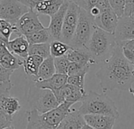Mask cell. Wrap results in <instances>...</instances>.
<instances>
[{
	"label": "cell",
	"mask_w": 134,
	"mask_h": 129,
	"mask_svg": "<svg viewBox=\"0 0 134 129\" xmlns=\"http://www.w3.org/2000/svg\"><path fill=\"white\" fill-rule=\"evenodd\" d=\"M96 76L104 92L130 91L134 83V65L124 56L121 47L116 45L111 54L102 61Z\"/></svg>",
	"instance_id": "obj_1"
},
{
	"label": "cell",
	"mask_w": 134,
	"mask_h": 129,
	"mask_svg": "<svg viewBox=\"0 0 134 129\" xmlns=\"http://www.w3.org/2000/svg\"><path fill=\"white\" fill-rule=\"evenodd\" d=\"M71 47L60 40H53L50 43V55L53 58L64 56Z\"/></svg>",
	"instance_id": "obj_25"
},
{
	"label": "cell",
	"mask_w": 134,
	"mask_h": 129,
	"mask_svg": "<svg viewBox=\"0 0 134 129\" xmlns=\"http://www.w3.org/2000/svg\"><path fill=\"white\" fill-rule=\"evenodd\" d=\"M29 43L24 35H18L15 39L9 40L6 47L8 50L13 54L17 55L21 58H25L28 56Z\"/></svg>",
	"instance_id": "obj_17"
},
{
	"label": "cell",
	"mask_w": 134,
	"mask_h": 129,
	"mask_svg": "<svg viewBox=\"0 0 134 129\" xmlns=\"http://www.w3.org/2000/svg\"><path fill=\"white\" fill-rule=\"evenodd\" d=\"M82 129H94V128H92L91 126H90L89 125L86 124V125L82 128Z\"/></svg>",
	"instance_id": "obj_38"
},
{
	"label": "cell",
	"mask_w": 134,
	"mask_h": 129,
	"mask_svg": "<svg viewBox=\"0 0 134 129\" xmlns=\"http://www.w3.org/2000/svg\"><path fill=\"white\" fill-rule=\"evenodd\" d=\"M0 43H6L7 44V42L1 36V35H0Z\"/></svg>",
	"instance_id": "obj_39"
},
{
	"label": "cell",
	"mask_w": 134,
	"mask_h": 129,
	"mask_svg": "<svg viewBox=\"0 0 134 129\" xmlns=\"http://www.w3.org/2000/svg\"><path fill=\"white\" fill-rule=\"evenodd\" d=\"M130 91V93H131V94L133 95V97H134V89L133 88V87H131V88L130 89V91Z\"/></svg>",
	"instance_id": "obj_41"
},
{
	"label": "cell",
	"mask_w": 134,
	"mask_h": 129,
	"mask_svg": "<svg viewBox=\"0 0 134 129\" xmlns=\"http://www.w3.org/2000/svg\"><path fill=\"white\" fill-rule=\"evenodd\" d=\"M13 72L14 70L5 69L0 64V82L5 83V84L12 83L10 80V77Z\"/></svg>",
	"instance_id": "obj_33"
},
{
	"label": "cell",
	"mask_w": 134,
	"mask_h": 129,
	"mask_svg": "<svg viewBox=\"0 0 134 129\" xmlns=\"http://www.w3.org/2000/svg\"><path fill=\"white\" fill-rule=\"evenodd\" d=\"M3 129H15V128L13 126V125H10V126H8V127H5Z\"/></svg>",
	"instance_id": "obj_40"
},
{
	"label": "cell",
	"mask_w": 134,
	"mask_h": 129,
	"mask_svg": "<svg viewBox=\"0 0 134 129\" xmlns=\"http://www.w3.org/2000/svg\"><path fill=\"white\" fill-rule=\"evenodd\" d=\"M64 2V0H45L37 4L34 10L38 14L51 17L59 10Z\"/></svg>",
	"instance_id": "obj_20"
},
{
	"label": "cell",
	"mask_w": 134,
	"mask_h": 129,
	"mask_svg": "<svg viewBox=\"0 0 134 129\" xmlns=\"http://www.w3.org/2000/svg\"><path fill=\"white\" fill-rule=\"evenodd\" d=\"M30 9L18 0H0V19L15 24Z\"/></svg>",
	"instance_id": "obj_8"
},
{
	"label": "cell",
	"mask_w": 134,
	"mask_h": 129,
	"mask_svg": "<svg viewBox=\"0 0 134 129\" xmlns=\"http://www.w3.org/2000/svg\"><path fill=\"white\" fill-rule=\"evenodd\" d=\"M85 76L86 74H78L73 76H68L67 83L75 86L80 89L85 90Z\"/></svg>",
	"instance_id": "obj_31"
},
{
	"label": "cell",
	"mask_w": 134,
	"mask_h": 129,
	"mask_svg": "<svg viewBox=\"0 0 134 129\" xmlns=\"http://www.w3.org/2000/svg\"><path fill=\"white\" fill-rule=\"evenodd\" d=\"M86 124L84 116L79 110H71L61 121L57 129H82Z\"/></svg>",
	"instance_id": "obj_14"
},
{
	"label": "cell",
	"mask_w": 134,
	"mask_h": 129,
	"mask_svg": "<svg viewBox=\"0 0 134 129\" xmlns=\"http://www.w3.org/2000/svg\"><path fill=\"white\" fill-rule=\"evenodd\" d=\"M68 75L65 74H59V73H55L53 76L51 77L41 80V81H36L34 82V84L42 89H49L51 90L53 92L59 90L61 88L64 84H67L68 80Z\"/></svg>",
	"instance_id": "obj_16"
},
{
	"label": "cell",
	"mask_w": 134,
	"mask_h": 129,
	"mask_svg": "<svg viewBox=\"0 0 134 129\" xmlns=\"http://www.w3.org/2000/svg\"><path fill=\"white\" fill-rule=\"evenodd\" d=\"M55 73L56 69L54 65V58L50 55L43 60L38 69L37 76L33 78V81L36 82L46 80L53 76Z\"/></svg>",
	"instance_id": "obj_19"
},
{
	"label": "cell",
	"mask_w": 134,
	"mask_h": 129,
	"mask_svg": "<svg viewBox=\"0 0 134 129\" xmlns=\"http://www.w3.org/2000/svg\"><path fill=\"white\" fill-rule=\"evenodd\" d=\"M54 58V65L56 69V73L65 74L68 75V70L70 65V61L64 55L62 57L53 58Z\"/></svg>",
	"instance_id": "obj_28"
},
{
	"label": "cell",
	"mask_w": 134,
	"mask_h": 129,
	"mask_svg": "<svg viewBox=\"0 0 134 129\" xmlns=\"http://www.w3.org/2000/svg\"><path fill=\"white\" fill-rule=\"evenodd\" d=\"M122 51L124 54V56L128 59L130 62L133 64L134 63V39L130 40H126L123 41L122 43H118Z\"/></svg>",
	"instance_id": "obj_27"
},
{
	"label": "cell",
	"mask_w": 134,
	"mask_h": 129,
	"mask_svg": "<svg viewBox=\"0 0 134 129\" xmlns=\"http://www.w3.org/2000/svg\"><path fill=\"white\" fill-rule=\"evenodd\" d=\"M118 21L119 17L111 8L102 12L98 17L94 19V22L97 26L113 34L115 32Z\"/></svg>",
	"instance_id": "obj_12"
},
{
	"label": "cell",
	"mask_w": 134,
	"mask_h": 129,
	"mask_svg": "<svg viewBox=\"0 0 134 129\" xmlns=\"http://www.w3.org/2000/svg\"><path fill=\"white\" fill-rule=\"evenodd\" d=\"M86 123L94 129H113L116 118L109 115L86 114L84 115Z\"/></svg>",
	"instance_id": "obj_13"
},
{
	"label": "cell",
	"mask_w": 134,
	"mask_h": 129,
	"mask_svg": "<svg viewBox=\"0 0 134 129\" xmlns=\"http://www.w3.org/2000/svg\"><path fill=\"white\" fill-rule=\"evenodd\" d=\"M28 41L29 44H37V43H51L53 41L52 37L49 32L47 28H44L43 29L36 31L29 35H24Z\"/></svg>",
	"instance_id": "obj_22"
},
{
	"label": "cell",
	"mask_w": 134,
	"mask_h": 129,
	"mask_svg": "<svg viewBox=\"0 0 134 129\" xmlns=\"http://www.w3.org/2000/svg\"><path fill=\"white\" fill-rule=\"evenodd\" d=\"M69 1L64 0L59 10L50 17V22L47 28L53 40H60L61 31L64 24V16L69 5Z\"/></svg>",
	"instance_id": "obj_11"
},
{
	"label": "cell",
	"mask_w": 134,
	"mask_h": 129,
	"mask_svg": "<svg viewBox=\"0 0 134 129\" xmlns=\"http://www.w3.org/2000/svg\"><path fill=\"white\" fill-rule=\"evenodd\" d=\"M109 4L112 10L116 13L119 18L124 16L126 1L125 0H109Z\"/></svg>",
	"instance_id": "obj_30"
},
{
	"label": "cell",
	"mask_w": 134,
	"mask_h": 129,
	"mask_svg": "<svg viewBox=\"0 0 134 129\" xmlns=\"http://www.w3.org/2000/svg\"><path fill=\"white\" fill-rule=\"evenodd\" d=\"M18 99L11 97L9 94H0V115L13 116L20 110Z\"/></svg>",
	"instance_id": "obj_15"
},
{
	"label": "cell",
	"mask_w": 134,
	"mask_h": 129,
	"mask_svg": "<svg viewBox=\"0 0 134 129\" xmlns=\"http://www.w3.org/2000/svg\"><path fill=\"white\" fill-rule=\"evenodd\" d=\"M12 87H13L12 83L5 84V83L0 82V94H2V93L9 94V91Z\"/></svg>",
	"instance_id": "obj_37"
},
{
	"label": "cell",
	"mask_w": 134,
	"mask_h": 129,
	"mask_svg": "<svg viewBox=\"0 0 134 129\" xmlns=\"http://www.w3.org/2000/svg\"><path fill=\"white\" fill-rule=\"evenodd\" d=\"M114 35L116 44L134 39V16H123L119 18Z\"/></svg>",
	"instance_id": "obj_10"
},
{
	"label": "cell",
	"mask_w": 134,
	"mask_h": 129,
	"mask_svg": "<svg viewBox=\"0 0 134 129\" xmlns=\"http://www.w3.org/2000/svg\"><path fill=\"white\" fill-rule=\"evenodd\" d=\"M71 62H77L85 65H93L97 61L93 59L87 49H79L71 47L65 54Z\"/></svg>",
	"instance_id": "obj_18"
},
{
	"label": "cell",
	"mask_w": 134,
	"mask_h": 129,
	"mask_svg": "<svg viewBox=\"0 0 134 129\" xmlns=\"http://www.w3.org/2000/svg\"><path fill=\"white\" fill-rule=\"evenodd\" d=\"M27 101L31 110H35L39 113L49 112L60 105L51 90L39 88L35 84L29 88Z\"/></svg>",
	"instance_id": "obj_5"
},
{
	"label": "cell",
	"mask_w": 134,
	"mask_h": 129,
	"mask_svg": "<svg viewBox=\"0 0 134 129\" xmlns=\"http://www.w3.org/2000/svg\"><path fill=\"white\" fill-rule=\"evenodd\" d=\"M73 105L74 103L65 101L57 108L45 113H39L35 110L27 111L26 129H57Z\"/></svg>",
	"instance_id": "obj_2"
},
{
	"label": "cell",
	"mask_w": 134,
	"mask_h": 129,
	"mask_svg": "<svg viewBox=\"0 0 134 129\" xmlns=\"http://www.w3.org/2000/svg\"><path fill=\"white\" fill-rule=\"evenodd\" d=\"M44 58L38 55H28L23 59V66L27 75L35 77Z\"/></svg>",
	"instance_id": "obj_21"
},
{
	"label": "cell",
	"mask_w": 134,
	"mask_h": 129,
	"mask_svg": "<svg viewBox=\"0 0 134 129\" xmlns=\"http://www.w3.org/2000/svg\"><path fill=\"white\" fill-rule=\"evenodd\" d=\"M72 2H75L81 9L89 13L93 7L97 6L98 0H74Z\"/></svg>",
	"instance_id": "obj_32"
},
{
	"label": "cell",
	"mask_w": 134,
	"mask_h": 129,
	"mask_svg": "<svg viewBox=\"0 0 134 129\" xmlns=\"http://www.w3.org/2000/svg\"><path fill=\"white\" fill-rule=\"evenodd\" d=\"M13 25L16 28V35L17 36L27 35L45 28L38 19V13L34 9H29Z\"/></svg>",
	"instance_id": "obj_9"
},
{
	"label": "cell",
	"mask_w": 134,
	"mask_h": 129,
	"mask_svg": "<svg viewBox=\"0 0 134 129\" xmlns=\"http://www.w3.org/2000/svg\"><path fill=\"white\" fill-rule=\"evenodd\" d=\"M116 45L113 33L108 32L96 24L94 25L87 50L97 63L102 62L108 58L111 54Z\"/></svg>",
	"instance_id": "obj_4"
},
{
	"label": "cell",
	"mask_w": 134,
	"mask_h": 129,
	"mask_svg": "<svg viewBox=\"0 0 134 129\" xmlns=\"http://www.w3.org/2000/svg\"><path fill=\"white\" fill-rule=\"evenodd\" d=\"M90 65H85L77 62H70L68 70V76H73L78 74H86L90 71Z\"/></svg>",
	"instance_id": "obj_29"
},
{
	"label": "cell",
	"mask_w": 134,
	"mask_h": 129,
	"mask_svg": "<svg viewBox=\"0 0 134 129\" xmlns=\"http://www.w3.org/2000/svg\"><path fill=\"white\" fill-rule=\"evenodd\" d=\"M28 55H38L44 59L50 56V43L30 44Z\"/></svg>",
	"instance_id": "obj_24"
},
{
	"label": "cell",
	"mask_w": 134,
	"mask_h": 129,
	"mask_svg": "<svg viewBox=\"0 0 134 129\" xmlns=\"http://www.w3.org/2000/svg\"><path fill=\"white\" fill-rule=\"evenodd\" d=\"M133 65H134V63H133Z\"/></svg>",
	"instance_id": "obj_43"
},
{
	"label": "cell",
	"mask_w": 134,
	"mask_h": 129,
	"mask_svg": "<svg viewBox=\"0 0 134 129\" xmlns=\"http://www.w3.org/2000/svg\"><path fill=\"white\" fill-rule=\"evenodd\" d=\"M18 1L20 2L24 6H26L30 9H35L37 4H38L39 2L45 1V0H18Z\"/></svg>",
	"instance_id": "obj_36"
},
{
	"label": "cell",
	"mask_w": 134,
	"mask_h": 129,
	"mask_svg": "<svg viewBox=\"0 0 134 129\" xmlns=\"http://www.w3.org/2000/svg\"><path fill=\"white\" fill-rule=\"evenodd\" d=\"M23 59L21 58H16L9 50L4 55L0 57V64L8 69L16 70L23 65Z\"/></svg>",
	"instance_id": "obj_23"
},
{
	"label": "cell",
	"mask_w": 134,
	"mask_h": 129,
	"mask_svg": "<svg viewBox=\"0 0 134 129\" xmlns=\"http://www.w3.org/2000/svg\"><path fill=\"white\" fill-rule=\"evenodd\" d=\"M79 109L84 116L86 114H103L119 117V111L115 102L106 94H98L94 91L86 93Z\"/></svg>",
	"instance_id": "obj_3"
},
{
	"label": "cell",
	"mask_w": 134,
	"mask_h": 129,
	"mask_svg": "<svg viewBox=\"0 0 134 129\" xmlns=\"http://www.w3.org/2000/svg\"><path fill=\"white\" fill-rule=\"evenodd\" d=\"M16 28L15 25L5 20L0 19V35L7 43L9 41L12 34L13 32L16 33Z\"/></svg>",
	"instance_id": "obj_26"
},
{
	"label": "cell",
	"mask_w": 134,
	"mask_h": 129,
	"mask_svg": "<svg viewBox=\"0 0 134 129\" xmlns=\"http://www.w3.org/2000/svg\"><path fill=\"white\" fill-rule=\"evenodd\" d=\"M13 116L9 115H0V129L12 125Z\"/></svg>",
	"instance_id": "obj_34"
},
{
	"label": "cell",
	"mask_w": 134,
	"mask_h": 129,
	"mask_svg": "<svg viewBox=\"0 0 134 129\" xmlns=\"http://www.w3.org/2000/svg\"><path fill=\"white\" fill-rule=\"evenodd\" d=\"M80 12L81 8L75 2H69L68 7L64 16L60 41L68 45L71 44L79 21Z\"/></svg>",
	"instance_id": "obj_7"
},
{
	"label": "cell",
	"mask_w": 134,
	"mask_h": 129,
	"mask_svg": "<svg viewBox=\"0 0 134 129\" xmlns=\"http://www.w3.org/2000/svg\"><path fill=\"white\" fill-rule=\"evenodd\" d=\"M124 16H134V0H125Z\"/></svg>",
	"instance_id": "obj_35"
},
{
	"label": "cell",
	"mask_w": 134,
	"mask_h": 129,
	"mask_svg": "<svg viewBox=\"0 0 134 129\" xmlns=\"http://www.w3.org/2000/svg\"><path fill=\"white\" fill-rule=\"evenodd\" d=\"M94 25V18L88 12L81 9L79 21L70 46L73 48L87 49Z\"/></svg>",
	"instance_id": "obj_6"
},
{
	"label": "cell",
	"mask_w": 134,
	"mask_h": 129,
	"mask_svg": "<svg viewBox=\"0 0 134 129\" xmlns=\"http://www.w3.org/2000/svg\"><path fill=\"white\" fill-rule=\"evenodd\" d=\"M68 1H69V2H72V1H74V0H68Z\"/></svg>",
	"instance_id": "obj_42"
}]
</instances>
